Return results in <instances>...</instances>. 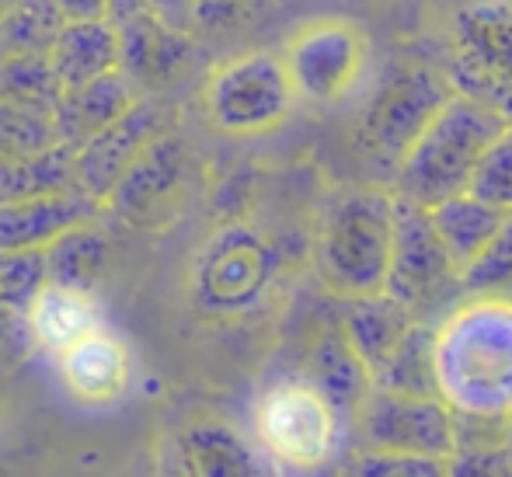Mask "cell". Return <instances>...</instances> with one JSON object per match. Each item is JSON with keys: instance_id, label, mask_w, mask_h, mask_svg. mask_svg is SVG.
Here are the masks:
<instances>
[{"instance_id": "6da1fadb", "label": "cell", "mask_w": 512, "mask_h": 477, "mask_svg": "<svg viewBox=\"0 0 512 477\" xmlns=\"http://www.w3.org/2000/svg\"><path fill=\"white\" fill-rule=\"evenodd\" d=\"M439 394L460 415H512V303L464 300L436 328Z\"/></svg>"}, {"instance_id": "7a4b0ae2", "label": "cell", "mask_w": 512, "mask_h": 477, "mask_svg": "<svg viewBox=\"0 0 512 477\" xmlns=\"http://www.w3.org/2000/svg\"><path fill=\"white\" fill-rule=\"evenodd\" d=\"M506 129L509 119L499 108L453 91L391 175V195L418 209H432L453 195H464L471 189L481 157Z\"/></svg>"}, {"instance_id": "3957f363", "label": "cell", "mask_w": 512, "mask_h": 477, "mask_svg": "<svg viewBox=\"0 0 512 477\" xmlns=\"http://www.w3.org/2000/svg\"><path fill=\"white\" fill-rule=\"evenodd\" d=\"M394 195L384 189H342L321 213L314 269L324 289L342 300L380 296L391 269Z\"/></svg>"}, {"instance_id": "277c9868", "label": "cell", "mask_w": 512, "mask_h": 477, "mask_svg": "<svg viewBox=\"0 0 512 477\" xmlns=\"http://www.w3.org/2000/svg\"><path fill=\"white\" fill-rule=\"evenodd\" d=\"M450 95V77L432 63H391L359 105V115L352 122V143L366 161L394 175L411 150V143L429 126L432 115L450 101Z\"/></svg>"}, {"instance_id": "5b68a950", "label": "cell", "mask_w": 512, "mask_h": 477, "mask_svg": "<svg viewBox=\"0 0 512 477\" xmlns=\"http://www.w3.org/2000/svg\"><path fill=\"white\" fill-rule=\"evenodd\" d=\"M349 422L307 377L276 380L255 401V436L283 474H324Z\"/></svg>"}, {"instance_id": "8992f818", "label": "cell", "mask_w": 512, "mask_h": 477, "mask_svg": "<svg viewBox=\"0 0 512 477\" xmlns=\"http://www.w3.org/2000/svg\"><path fill=\"white\" fill-rule=\"evenodd\" d=\"M279 255L262 230L227 223L213 230L189 269V300L206 317H244L269 296Z\"/></svg>"}, {"instance_id": "52a82bcc", "label": "cell", "mask_w": 512, "mask_h": 477, "mask_svg": "<svg viewBox=\"0 0 512 477\" xmlns=\"http://www.w3.org/2000/svg\"><path fill=\"white\" fill-rule=\"evenodd\" d=\"M384 293L411 314L418 324H443L464 296V283L453 262L446 258L439 237L432 234L429 213L394 199V237L391 269Z\"/></svg>"}, {"instance_id": "ba28073f", "label": "cell", "mask_w": 512, "mask_h": 477, "mask_svg": "<svg viewBox=\"0 0 512 477\" xmlns=\"http://www.w3.org/2000/svg\"><path fill=\"white\" fill-rule=\"evenodd\" d=\"M293 101L283 60L265 49L220 63L203 88L206 119L227 136H258L283 126Z\"/></svg>"}, {"instance_id": "9c48e42d", "label": "cell", "mask_w": 512, "mask_h": 477, "mask_svg": "<svg viewBox=\"0 0 512 477\" xmlns=\"http://www.w3.org/2000/svg\"><path fill=\"white\" fill-rule=\"evenodd\" d=\"M453 91L512 119V0H467L453 14Z\"/></svg>"}, {"instance_id": "30bf717a", "label": "cell", "mask_w": 512, "mask_h": 477, "mask_svg": "<svg viewBox=\"0 0 512 477\" xmlns=\"http://www.w3.org/2000/svg\"><path fill=\"white\" fill-rule=\"evenodd\" d=\"M279 60L290 77L293 98L310 105H335L363 77L370 42L349 18H314L290 35Z\"/></svg>"}, {"instance_id": "8fae6325", "label": "cell", "mask_w": 512, "mask_h": 477, "mask_svg": "<svg viewBox=\"0 0 512 477\" xmlns=\"http://www.w3.org/2000/svg\"><path fill=\"white\" fill-rule=\"evenodd\" d=\"M178 105L168 95H140L112 126L91 136L81 150H74V185L91 202L105 206V199L119 185V178L154 147L161 136L175 133Z\"/></svg>"}, {"instance_id": "7c38bea8", "label": "cell", "mask_w": 512, "mask_h": 477, "mask_svg": "<svg viewBox=\"0 0 512 477\" xmlns=\"http://www.w3.org/2000/svg\"><path fill=\"white\" fill-rule=\"evenodd\" d=\"M359 453H405V457H450L453 411L446 401L398 397L370 387L352 415Z\"/></svg>"}, {"instance_id": "4fadbf2b", "label": "cell", "mask_w": 512, "mask_h": 477, "mask_svg": "<svg viewBox=\"0 0 512 477\" xmlns=\"http://www.w3.org/2000/svg\"><path fill=\"white\" fill-rule=\"evenodd\" d=\"M189 175H192V154L189 143L175 133L161 136L105 199L102 213L122 220L133 230H161L182 209L189 195Z\"/></svg>"}, {"instance_id": "5bb4252c", "label": "cell", "mask_w": 512, "mask_h": 477, "mask_svg": "<svg viewBox=\"0 0 512 477\" xmlns=\"http://www.w3.org/2000/svg\"><path fill=\"white\" fill-rule=\"evenodd\" d=\"M119 32V74L136 95H168L192 67L196 42L192 35L161 25L150 11L115 25Z\"/></svg>"}, {"instance_id": "9a60e30c", "label": "cell", "mask_w": 512, "mask_h": 477, "mask_svg": "<svg viewBox=\"0 0 512 477\" xmlns=\"http://www.w3.org/2000/svg\"><path fill=\"white\" fill-rule=\"evenodd\" d=\"M56 373L74 401L98 408V404H115L126 397L129 380H133V356L126 342L102 324L56 356Z\"/></svg>"}, {"instance_id": "2e32d148", "label": "cell", "mask_w": 512, "mask_h": 477, "mask_svg": "<svg viewBox=\"0 0 512 477\" xmlns=\"http://www.w3.org/2000/svg\"><path fill=\"white\" fill-rule=\"evenodd\" d=\"M98 216L102 206L77 189L11 202V206H0V251H46L56 237L95 223Z\"/></svg>"}, {"instance_id": "e0dca14e", "label": "cell", "mask_w": 512, "mask_h": 477, "mask_svg": "<svg viewBox=\"0 0 512 477\" xmlns=\"http://www.w3.org/2000/svg\"><path fill=\"white\" fill-rule=\"evenodd\" d=\"M136 98L140 95L119 70L91 84H81V88L60 91V101H56V140H60V147L81 150L91 136L112 126Z\"/></svg>"}, {"instance_id": "ac0fdd59", "label": "cell", "mask_w": 512, "mask_h": 477, "mask_svg": "<svg viewBox=\"0 0 512 477\" xmlns=\"http://www.w3.org/2000/svg\"><path fill=\"white\" fill-rule=\"evenodd\" d=\"M49 67L60 84V91L81 88L105 74L119 70V32L112 21H63Z\"/></svg>"}, {"instance_id": "d6986e66", "label": "cell", "mask_w": 512, "mask_h": 477, "mask_svg": "<svg viewBox=\"0 0 512 477\" xmlns=\"http://www.w3.org/2000/svg\"><path fill=\"white\" fill-rule=\"evenodd\" d=\"M102 310H98L95 296L77 293V289H63L49 283L35 296V303L25 314V338L28 345L60 356L63 349L77 342V338L91 335L95 328H102Z\"/></svg>"}, {"instance_id": "ffe728a7", "label": "cell", "mask_w": 512, "mask_h": 477, "mask_svg": "<svg viewBox=\"0 0 512 477\" xmlns=\"http://www.w3.org/2000/svg\"><path fill=\"white\" fill-rule=\"evenodd\" d=\"M175 443L192 477H269L262 453L227 422H199Z\"/></svg>"}, {"instance_id": "44dd1931", "label": "cell", "mask_w": 512, "mask_h": 477, "mask_svg": "<svg viewBox=\"0 0 512 477\" xmlns=\"http://www.w3.org/2000/svg\"><path fill=\"white\" fill-rule=\"evenodd\" d=\"M418 321H411V314L401 303H394L387 293L380 296H363V300H345L342 314V335L349 342V349L356 352V359L363 363V370L373 373L387 363L398 342L408 335V328Z\"/></svg>"}, {"instance_id": "7402d4cb", "label": "cell", "mask_w": 512, "mask_h": 477, "mask_svg": "<svg viewBox=\"0 0 512 477\" xmlns=\"http://www.w3.org/2000/svg\"><path fill=\"white\" fill-rule=\"evenodd\" d=\"M425 213H429L432 234L439 237L446 258H450L460 276L471 269V262L488 248L495 230L506 220V209L488 206V202L474 199L471 192L453 195V199L439 202V206L425 209Z\"/></svg>"}, {"instance_id": "603a6c76", "label": "cell", "mask_w": 512, "mask_h": 477, "mask_svg": "<svg viewBox=\"0 0 512 477\" xmlns=\"http://www.w3.org/2000/svg\"><path fill=\"white\" fill-rule=\"evenodd\" d=\"M370 387L398 397L443 401L436 373V324H411L408 335L398 342V349L373 373Z\"/></svg>"}, {"instance_id": "cb8c5ba5", "label": "cell", "mask_w": 512, "mask_h": 477, "mask_svg": "<svg viewBox=\"0 0 512 477\" xmlns=\"http://www.w3.org/2000/svg\"><path fill=\"white\" fill-rule=\"evenodd\" d=\"M42 255H46L49 283L95 296V286L102 283L108 265H112V244H108L105 230L95 220L56 237Z\"/></svg>"}, {"instance_id": "d4e9b609", "label": "cell", "mask_w": 512, "mask_h": 477, "mask_svg": "<svg viewBox=\"0 0 512 477\" xmlns=\"http://www.w3.org/2000/svg\"><path fill=\"white\" fill-rule=\"evenodd\" d=\"M307 380L335 404L338 415L349 422L356 415V408L363 404V397L370 394V373L363 370V363L356 359V352L349 349L342 328L328 331L321 342L310 352Z\"/></svg>"}, {"instance_id": "484cf974", "label": "cell", "mask_w": 512, "mask_h": 477, "mask_svg": "<svg viewBox=\"0 0 512 477\" xmlns=\"http://www.w3.org/2000/svg\"><path fill=\"white\" fill-rule=\"evenodd\" d=\"M74 189V150L49 147L39 154L0 157V206Z\"/></svg>"}, {"instance_id": "4316f807", "label": "cell", "mask_w": 512, "mask_h": 477, "mask_svg": "<svg viewBox=\"0 0 512 477\" xmlns=\"http://www.w3.org/2000/svg\"><path fill=\"white\" fill-rule=\"evenodd\" d=\"M63 18L49 0H18L0 21V60L14 56H49Z\"/></svg>"}, {"instance_id": "83f0119b", "label": "cell", "mask_w": 512, "mask_h": 477, "mask_svg": "<svg viewBox=\"0 0 512 477\" xmlns=\"http://www.w3.org/2000/svg\"><path fill=\"white\" fill-rule=\"evenodd\" d=\"M467 300H502L512 303V213L488 241V248L460 276Z\"/></svg>"}, {"instance_id": "f1b7e54d", "label": "cell", "mask_w": 512, "mask_h": 477, "mask_svg": "<svg viewBox=\"0 0 512 477\" xmlns=\"http://www.w3.org/2000/svg\"><path fill=\"white\" fill-rule=\"evenodd\" d=\"M49 147H60V140H56V108L0 101V157L39 154V150Z\"/></svg>"}, {"instance_id": "f546056e", "label": "cell", "mask_w": 512, "mask_h": 477, "mask_svg": "<svg viewBox=\"0 0 512 477\" xmlns=\"http://www.w3.org/2000/svg\"><path fill=\"white\" fill-rule=\"evenodd\" d=\"M49 286L42 251H0V307L25 324L28 307Z\"/></svg>"}, {"instance_id": "4dcf8cb0", "label": "cell", "mask_w": 512, "mask_h": 477, "mask_svg": "<svg viewBox=\"0 0 512 477\" xmlns=\"http://www.w3.org/2000/svg\"><path fill=\"white\" fill-rule=\"evenodd\" d=\"M467 192H471L474 199L488 202V206L512 213V136H509V129L492 143V150L481 157Z\"/></svg>"}, {"instance_id": "1f68e13d", "label": "cell", "mask_w": 512, "mask_h": 477, "mask_svg": "<svg viewBox=\"0 0 512 477\" xmlns=\"http://www.w3.org/2000/svg\"><path fill=\"white\" fill-rule=\"evenodd\" d=\"M345 477H446V457H405V453L352 450Z\"/></svg>"}, {"instance_id": "d6a6232c", "label": "cell", "mask_w": 512, "mask_h": 477, "mask_svg": "<svg viewBox=\"0 0 512 477\" xmlns=\"http://www.w3.org/2000/svg\"><path fill=\"white\" fill-rule=\"evenodd\" d=\"M446 477H512L506 446H457L446 457Z\"/></svg>"}, {"instance_id": "836d02e7", "label": "cell", "mask_w": 512, "mask_h": 477, "mask_svg": "<svg viewBox=\"0 0 512 477\" xmlns=\"http://www.w3.org/2000/svg\"><path fill=\"white\" fill-rule=\"evenodd\" d=\"M269 0H196V32H230L258 18Z\"/></svg>"}, {"instance_id": "e575fe53", "label": "cell", "mask_w": 512, "mask_h": 477, "mask_svg": "<svg viewBox=\"0 0 512 477\" xmlns=\"http://www.w3.org/2000/svg\"><path fill=\"white\" fill-rule=\"evenodd\" d=\"M147 11L175 32H196V0H147Z\"/></svg>"}, {"instance_id": "d590c367", "label": "cell", "mask_w": 512, "mask_h": 477, "mask_svg": "<svg viewBox=\"0 0 512 477\" xmlns=\"http://www.w3.org/2000/svg\"><path fill=\"white\" fill-rule=\"evenodd\" d=\"M150 477H192L189 467H185V460H182V453H178L175 439H164L161 443L154 464H150Z\"/></svg>"}, {"instance_id": "8d00e7d4", "label": "cell", "mask_w": 512, "mask_h": 477, "mask_svg": "<svg viewBox=\"0 0 512 477\" xmlns=\"http://www.w3.org/2000/svg\"><path fill=\"white\" fill-rule=\"evenodd\" d=\"M63 21H105V0H49Z\"/></svg>"}, {"instance_id": "74e56055", "label": "cell", "mask_w": 512, "mask_h": 477, "mask_svg": "<svg viewBox=\"0 0 512 477\" xmlns=\"http://www.w3.org/2000/svg\"><path fill=\"white\" fill-rule=\"evenodd\" d=\"M143 11H147V0H105V21H112V25H122Z\"/></svg>"}, {"instance_id": "f35d334b", "label": "cell", "mask_w": 512, "mask_h": 477, "mask_svg": "<svg viewBox=\"0 0 512 477\" xmlns=\"http://www.w3.org/2000/svg\"><path fill=\"white\" fill-rule=\"evenodd\" d=\"M18 338H25V324H21L18 317H11L4 307H0V349L14 345ZM25 342H28V338H25Z\"/></svg>"}, {"instance_id": "ab89813d", "label": "cell", "mask_w": 512, "mask_h": 477, "mask_svg": "<svg viewBox=\"0 0 512 477\" xmlns=\"http://www.w3.org/2000/svg\"><path fill=\"white\" fill-rule=\"evenodd\" d=\"M14 4H18V0H0V21H4V14L11 11Z\"/></svg>"}, {"instance_id": "60d3db41", "label": "cell", "mask_w": 512, "mask_h": 477, "mask_svg": "<svg viewBox=\"0 0 512 477\" xmlns=\"http://www.w3.org/2000/svg\"><path fill=\"white\" fill-rule=\"evenodd\" d=\"M133 477H150V464L147 467H136V474Z\"/></svg>"}, {"instance_id": "b9f144b4", "label": "cell", "mask_w": 512, "mask_h": 477, "mask_svg": "<svg viewBox=\"0 0 512 477\" xmlns=\"http://www.w3.org/2000/svg\"><path fill=\"white\" fill-rule=\"evenodd\" d=\"M506 450L512 453V415H509V436H506Z\"/></svg>"}, {"instance_id": "7bdbcfd3", "label": "cell", "mask_w": 512, "mask_h": 477, "mask_svg": "<svg viewBox=\"0 0 512 477\" xmlns=\"http://www.w3.org/2000/svg\"><path fill=\"white\" fill-rule=\"evenodd\" d=\"M283 477H321V474H283Z\"/></svg>"}, {"instance_id": "ee69618b", "label": "cell", "mask_w": 512, "mask_h": 477, "mask_svg": "<svg viewBox=\"0 0 512 477\" xmlns=\"http://www.w3.org/2000/svg\"><path fill=\"white\" fill-rule=\"evenodd\" d=\"M509 136H512V119H509Z\"/></svg>"}]
</instances>
